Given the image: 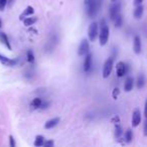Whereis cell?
<instances>
[{
  "mask_svg": "<svg viewBox=\"0 0 147 147\" xmlns=\"http://www.w3.org/2000/svg\"><path fill=\"white\" fill-rule=\"evenodd\" d=\"M116 71H117V76L119 78H122L126 75V71H127V65H125V63L123 61H119L116 65Z\"/></svg>",
  "mask_w": 147,
  "mask_h": 147,
  "instance_id": "cell-7",
  "label": "cell"
},
{
  "mask_svg": "<svg viewBox=\"0 0 147 147\" xmlns=\"http://www.w3.org/2000/svg\"><path fill=\"white\" fill-rule=\"evenodd\" d=\"M9 144H10L11 147H15V141H14V138H13L12 135L9 136Z\"/></svg>",
  "mask_w": 147,
  "mask_h": 147,
  "instance_id": "cell-28",
  "label": "cell"
},
{
  "mask_svg": "<svg viewBox=\"0 0 147 147\" xmlns=\"http://www.w3.org/2000/svg\"><path fill=\"white\" fill-rule=\"evenodd\" d=\"M41 104H42V100H41L40 98H35L32 100V102H31V106L33 107V108L37 109V108H40Z\"/></svg>",
  "mask_w": 147,
  "mask_h": 147,
  "instance_id": "cell-20",
  "label": "cell"
},
{
  "mask_svg": "<svg viewBox=\"0 0 147 147\" xmlns=\"http://www.w3.org/2000/svg\"><path fill=\"white\" fill-rule=\"evenodd\" d=\"M98 31H99V24L96 21H93L90 24V26H89V30H88L89 39L91 41L96 40L97 36H98Z\"/></svg>",
  "mask_w": 147,
  "mask_h": 147,
  "instance_id": "cell-3",
  "label": "cell"
},
{
  "mask_svg": "<svg viewBox=\"0 0 147 147\" xmlns=\"http://www.w3.org/2000/svg\"><path fill=\"white\" fill-rule=\"evenodd\" d=\"M101 4H102V0H94L90 5L87 6V13L90 17L94 18L97 16L99 10L101 8Z\"/></svg>",
  "mask_w": 147,
  "mask_h": 147,
  "instance_id": "cell-2",
  "label": "cell"
},
{
  "mask_svg": "<svg viewBox=\"0 0 147 147\" xmlns=\"http://www.w3.org/2000/svg\"><path fill=\"white\" fill-rule=\"evenodd\" d=\"M113 69V59L110 57L104 63V67H103V78L106 79L110 76L111 71Z\"/></svg>",
  "mask_w": 147,
  "mask_h": 147,
  "instance_id": "cell-4",
  "label": "cell"
},
{
  "mask_svg": "<svg viewBox=\"0 0 147 147\" xmlns=\"http://www.w3.org/2000/svg\"><path fill=\"white\" fill-rule=\"evenodd\" d=\"M133 49H134V53L136 55H139L141 53V49H142V45H141V39L138 35H135L134 36V41H133Z\"/></svg>",
  "mask_w": 147,
  "mask_h": 147,
  "instance_id": "cell-9",
  "label": "cell"
},
{
  "mask_svg": "<svg viewBox=\"0 0 147 147\" xmlns=\"http://www.w3.org/2000/svg\"><path fill=\"white\" fill-rule=\"evenodd\" d=\"M92 55L90 53H88L86 55V59H85V61H84V69L85 71H89L92 67Z\"/></svg>",
  "mask_w": 147,
  "mask_h": 147,
  "instance_id": "cell-11",
  "label": "cell"
},
{
  "mask_svg": "<svg viewBox=\"0 0 147 147\" xmlns=\"http://www.w3.org/2000/svg\"><path fill=\"white\" fill-rule=\"evenodd\" d=\"M143 11H144V8H143V6L142 5H137V7L135 8V10H134V17L136 19H139V18H141L142 17V15H143Z\"/></svg>",
  "mask_w": 147,
  "mask_h": 147,
  "instance_id": "cell-16",
  "label": "cell"
},
{
  "mask_svg": "<svg viewBox=\"0 0 147 147\" xmlns=\"http://www.w3.org/2000/svg\"><path fill=\"white\" fill-rule=\"evenodd\" d=\"M109 26L107 25L106 21L103 19L101 20V26H100V32H99V40H100V45H105L108 42L109 39Z\"/></svg>",
  "mask_w": 147,
  "mask_h": 147,
  "instance_id": "cell-1",
  "label": "cell"
},
{
  "mask_svg": "<svg viewBox=\"0 0 147 147\" xmlns=\"http://www.w3.org/2000/svg\"><path fill=\"white\" fill-rule=\"evenodd\" d=\"M144 136H147V118L144 123Z\"/></svg>",
  "mask_w": 147,
  "mask_h": 147,
  "instance_id": "cell-29",
  "label": "cell"
},
{
  "mask_svg": "<svg viewBox=\"0 0 147 147\" xmlns=\"http://www.w3.org/2000/svg\"><path fill=\"white\" fill-rule=\"evenodd\" d=\"M53 145H55L53 140H49V141H47V142H45V147H53Z\"/></svg>",
  "mask_w": 147,
  "mask_h": 147,
  "instance_id": "cell-27",
  "label": "cell"
},
{
  "mask_svg": "<svg viewBox=\"0 0 147 147\" xmlns=\"http://www.w3.org/2000/svg\"><path fill=\"white\" fill-rule=\"evenodd\" d=\"M90 51V43H89L88 39H83L82 42L80 43V47L78 49V55H86Z\"/></svg>",
  "mask_w": 147,
  "mask_h": 147,
  "instance_id": "cell-6",
  "label": "cell"
},
{
  "mask_svg": "<svg viewBox=\"0 0 147 147\" xmlns=\"http://www.w3.org/2000/svg\"><path fill=\"white\" fill-rule=\"evenodd\" d=\"M0 41H1V42H2L3 45H4L5 47L9 49V51H11V45H10V42H9V40H8L7 34H5V33L2 32V31H0Z\"/></svg>",
  "mask_w": 147,
  "mask_h": 147,
  "instance_id": "cell-13",
  "label": "cell"
},
{
  "mask_svg": "<svg viewBox=\"0 0 147 147\" xmlns=\"http://www.w3.org/2000/svg\"><path fill=\"white\" fill-rule=\"evenodd\" d=\"M112 122H115L116 124H118V123L120 122V119H119V117H118V116H115L114 118L112 119Z\"/></svg>",
  "mask_w": 147,
  "mask_h": 147,
  "instance_id": "cell-30",
  "label": "cell"
},
{
  "mask_svg": "<svg viewBox=\"0 0 147 147\" xmlns=\"http://www.w3.org/2000/svg\"><path fill=\"white\" fill-rule=\"evenodd\" d=\"M0 61L4 65H7V67H13V65H15L17 63V59H9V57L2 55L1 53H0Z\"/></svg>",
  "mask_w": 147,
  "mask_h": 147,
  "instance_id": "cell-10",
  "label": "cell"
},
{
  "mask_svg": "<svg viewBox=\"0 0 147 147\" xmlns=\"http://www.w3.org/2000/svg\"><path fill=\"white\" fill-rule=\"evenodd\" d=\"M120 94V90H119L118 88H115L114 91H113V98L115 99V100H117V98H118V95Z\"/></svg>",
  "mask_w": 147,
  "mask_h": 147,
  "instance_id": "cell-26",
  "label": "cell"
},
{
  "mask_svg": "<svg viewBox=\"0 0 147 147\" xmlns=\"http://www.w3.org/2000/svg\"><path fill=\"white\" fill-rule=\"evenodd\" d=\"M122 133H123L122 127L119 124H116V127H115V137H116V138H120Z\"/></svg>",
  "mask_w": 147,
  "mask_h": 147,
  "instance_id": "cell-21",
  "label": "cell"
},
{
  "mask_svg": "<svg viewBox=\"0 0 147 147\" xmlns=\"http://www.w3.org/2000/svg\"><path fill=\"white\" fill-rule=\"evenodd\" d=\"M37 21V17L36 16H28L27 18H24L23 23H24L25 26H31L32 24H34Z\"/></svg>",
  "mask_w": 147,
  "mask_h": 147,
  "instance_id": "cell-17",
  "label": "cell"
},
{
  "mask_svg": "<svg viewBox=\"0 0 147 147\" xmlns=\"http://www.w3.org/2000/svg\"><path fill=\"white\" fill-rule=\"evenodd\" d=\"M112 1H113V2H114V1H117V0H112Z\"/></svg>",
  "mask_w": 147,
  "mask_h": 147,
  "instance_id": "cell-37",
  "label": "cell"
},
{
  "mask_svg": "<svg viewBox=\"0 0 147 147\" xmlns=\"http://www.w3.org/2000/svg\"><path fill=\"white\" fill-rule=\"evenodd\" d=\"M120 9H121V2H119V1H114V3H113V5L110 8V18L112 19V20H114L119 15Z\"/></svg>",
  "mask_w": 147,
  "mask_h": 147,
  "instance_id": "cell-5",
  "label": "cell"
},
{
  "mask_svg": "<svg viewBox=\"0 0 147 147\" xmlns=\"http://www.w3.org/2000/svg\"><path fill=\"white\" fill-rule=\"evenodd\" d=\"M47 106H49V103H47V102H42V104H41L40 108L41 109H45Z\"/></svg>",
  "mask_w": 147,
  "mask_h": 147,
  "instance_id": "cell-32",
  "label": "cell"
},
{
  "mask_svg": "<svg viewBox=\"0 0 147 147\" xmlns=\"http://www.w3.org/2000/svg\"><path fill=\"white\" fill-rule=\"evenodd\" d=\"M144 115L145 118H147V101L145 102V107H144Z\"/></svg>",
  "mask_w": 147,
  "mask_h": 147,
  "instance_id": "cell-33",
  "label": "cell"
},
{
  "mask_svg": "<svg viewBox=\"0 0 147 147\" xmlns=\"http://www.w3.org/2000/svg\"><path fill=\"white\" fill-rule=\"evenodd\" d=\"M59 117H57V118H53L51 119V120H49L47 123L45 124V129H51L53 128V127H55L57 124H59Z\"/></svg>",
  "mask_w": 147,
  "mask_h": 147,
  "instance_id": "cell-15",
  "label": "cell"
},
{
  "mask_svg": "<svg viewBox=\"0 0 147 147\" xmlns=\"http://www.w3.org/2000/svg\"><path fill=\"white\" fill-rule=\"evenodd\" d=\"M42 145H45V137L41 136V135H37L34 140V146L40 147Z\"/></svg>",
  "mask_w": 147,
  "mask_h": 147,
  "instance_id": "cell-18",
  "label": "cell"
},
{
  "mask_svg": "<svg viewBox=\"0 0 147 147\" xmlns=\"http://www.w3.org/2000/svg\"><path fill=\"white\" fill-rule=\"evenodd\" d=\"M33 13H34V9H33V7L32 6H27L26 8L23 10V12L20 14L19 19H20V20H23V18H25V17H27V16H31Z\"/></svg>",
  "mask_w": 147,
  "mask_h": 147,
  "instance_id": "cell-12",
  "label": "cell"
},
{
  "mask_svg": "<svg viewBox=\"0 0 147 147\" xmlns=\"http://www.w3.org/2000/svg\"><path fill=\"white\" fill-rule=\"evenodd\" d=\"M93 1H94V0H85V5H86V6H88V5H90Z\"/></svg>",
  "mask_w": 147,
  "mask_h": 147,
  "instance_id": "cell-34",
  "label": "cell"
},
{
  "mask_svg": "<svg viewBox=\"0 0 147 147\" xmlns=\"http://www.w3.org/2000/svg\"><path fill=\"white\" fill-rule=\"evenodd\" d=\"M26 57H27V61H29V63H34V53H33V51H30L29 49L28 51H27V53H26Z\"/></svg>",
  "mask_w": 147,
  "mask_h": 147,
  "instance_id": "cell-24",
  "label": "cell"
},
{
  "mask_svg": "<svg viewBox=\"0 0 147 147\" xmlns=\"http://www.w3.org/2000/svg\"><path fill=\"white\" fill-rule=\"evenodd\" d=\"M13 1H14V0H9V3L11 4V3H13Z\"/></svg>",
  "mask_w": 147,
  "mask_h": 147,
  "instance_id": "cell-36",
  "label": "cell"
},
{
  "mask_svg": "<svg viewBox=\"0 0 147 147\" xmlns=\"http://www.w3.org/2000/svg\"><path fill=\"white\" fill-rule=\"evenodd\" d=\"M125 139H126V142L127 143H130L131 141H132L133 133H132V131H131L130 129H128V130L126 131V133H125Z\"/></svg>",
  "mask_w": 147,
  "mask_h": 147,
  "instance_id": "cell-22",
  "label": "cell"
},
{
  "mask_svg": "<svg viewBox=\"0 0 147 147\" xmlns=\"http://www.w3.org/2000/svg\"><path fill=\"white\" fill-rule=\"evenodd\" d=\"M2 26V21H1V19H0V27Z\"/></svg>",
  "mask_w": 147,
  "mask_h": 147,
  "instance_id": "cell-35",
  "label": "cell"
},
{
  "mask_svg": "<svg viewBox=\"0 0 147 147\" xmlns=\"http://www.w3.org/2000/svg\"><path fill=\"white\" fill-rule=\"evenodd\" d=\"M145 85V77L143 75H140L137 79V88L138 89H142Z\"/></svg>",
  "mask_w": 147,
  "mask_h": 147,
  "instance_id": "cell-19",
  "label": "cell"
},
{
  "mask_svg": "<svg viewBox=\"0 0 147 147\" xmlns=\"http://www.w3.org/2000/svg\"><path fill=\"white\" fill-rule=\"evenodd\" d=\"M133 85H134V80H133L132 77H128L125 81L124 84V90L126 92H130L131 90L133 89Z\"/></svg>",
  "mask_w": 147,
  "mask_h": 147,
  "instance_id": "cell-14",
  "label": "cell"
},
{
  "mask_svg": "<svg viewBox=\"0 0 147 147\" xmlns=\"http://www.w3.org/2000/svg\"><path fill=\"white\" fill-rule=\"evenodd\" d=\"M142 2H143V0H134V5L137 6V5H140Z\"/></svg>",
  "mask_w": 147,
  "mask_h": 147,
  "instance_id": "cell-31",
  "label": "cell"
},
{
  "mask_svg": "<svg viewBox=\"0 0 147 147\" xmlns=\"http://www.w3.org/2000/svg\"><path fill=\"white\" fill-rule=\"evenodd\" d=\"M114 23H115V26H116V27H121V26H122L123 18H122V16H121L120 14H119L118 16L114 19Z\"/></svg>",
  "mask_w": 147,
  "mask_h": 147,
  "instance_id": "cell-23",
  "label": "cell"
},
{
  "mask_svg": "<svg viewBox=\"0 0 147 147\" xmlns=\"http://www.w3.org/2000/svg\"><path fill=\"white\" fill-rule=\"evenodd\" d=\"M141 122V113L139 109H135L132 115V126L137 127Z\"/></svg>",
  "mask_w": 147,
  "mask_h": 147,
  "instance_id": "cell-8",
  "label": "cell"
},
{
  "mask_svg": "<svg viewBox=\"0 0 147 147\" xmlns=\"http://www.w3.org/2000/svg\"><path fill=\"white\" fill-rule=\"evenodd\" d=\"M7 4V0H0V11H3Z\"/></svg>",
  "mask_w": 147,
  "mask_h": 147,
  "instance_id": "cell-25",
  "label": "cell"
}]
</instances>
